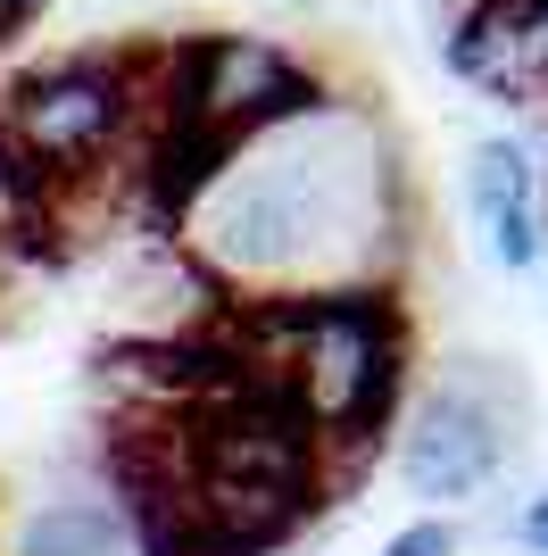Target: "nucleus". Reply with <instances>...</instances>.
<instances>
[{
  "label": "nucleus",
  "mask_w": 548,
  "mask_h": 556,
  "mask_svg": "<svg viewBox=\"0 0 548 556\" xmlns=\"http://www.w3.org/2000/svg\"><path fill=\"white\" fill-rule=\"evenodd\" d=\"M440 59L507 109H548V0H474Z\"/></svg>",
  "instance_id": "obj_4"
},
{
  "label": "nucleus",
  "mask_w": 548,
  "mask_h": 556,
  "mask_svg": "<svg viewBox=\"0 0 548 556\" xmlns=\"http://www.w3.org/2000/svg\"><path fill=\"white\" fill-rule=\"evenodd\" d=\"M540 216H548V166H540Z\"/></svg>",
  "instance_id": "obj_11"
},
{
  "label": "nucleus",
  "mask_w": 548,
  "mask_h": 556,
  "mask_svg": "<svg viewBox=\"0 0 548 556\" xmlns=\"http://www.w3.org/2000/svg\"><path fill=\"white\" fill-rule=\"evenodd\" d=\"M233 341L291 382L333 465V490L358 482L383 448L399 382H408V316L390 282H299V291H233Z\"/></svg>",
  "instance_id": "obj_2"
},
{
  "label": "nucleus",
  "mask_w": 548,
  "mask_h": 556,
  "mask_svg": "<svg viewBox=\"0 0 548 556\" xmlns=\"http://www.w3.org/2000/svg\"><path fill=\"white\" fill-rule=\"evenodd\" d=\"M524 548H532V556H548V490L524 507Z\"/></svg>",
  "instance_id": "obj_9"
},
{
  "label": "nucleus",
  "mask_w": 548,
  "mask_h": 556,
  "mask_svg": "<svg viewBox=\"0 0 548 556\" xmlns=\"http://www.w3.org/2000/svg\"><path fill=\"white\" fill-rule=\"evenodd\" d=\"M383 556H457V532L440 523V515H424V523H408V532H390Z\"/></svg>",
  "instance_id": "obj_8"
},
{
  "label": "nucleus",
  "mask_w": 548,
  "mask_h": 556,
  "mask_svg": "<svg viewBox=\"0 0 548 556\" xmlns=\"http://www.w3.org/2000/svg\"><path fill=\"white\" fill-rule=\"evenodd\" d=\"M17 556H141V540L116 498H59L25 515Z\"/></svg>",
  "instance_id": "obj_7"
},
{
  "label": "nucleus",
  "mask_w": 548,
  "mask_h": 556,
  "mask_svg": "<svg viewBox=\"0 0 548 556\" xmlns=\"http://www.w3.org/2000/svg\"><path fill=\"white\" fill-rule=\"evenodd\" d=\"M333 125V109H324ZM316 141V116H291L258 134L241 159L208 184V200L183 216L191 250L225 266L250 291H299V282H383L399 266V232H390V159L358 141L333 159Z\"/></svg>",
  "instance_id": "obj_1"
},
{
  "label": "nucleus",
  "mask_w": 548,
  "mask_h": 556,
  "mask_svg": "<svg viewBox=\"0 0 548 556\" xmlns=\"http://www.w3.org/2000/svg\"><path fill=\"white\" fill-rule=\"evenodd\" d=\"M465 200H474V225L490 241L507 275H524L548 257V216H540V166L515 134L474 141V166H465Z\"/></svg>",
  "instance_id": "obj_6"
},
{
  "label": "nucleus",
  "mask_w": 548,
  "mask_h": 556,
  "mask_svg": "<svg viewBox=\"0 0 548 556\" xmlns=\"http://www.w3.org/2000/svg\"><path fill=\"white\" fill-rule=\"evenodd\" d=\"M159 109V50H75L42 59L0 84V150L17 166V191L50 200L67 225L75 191L116 184V166H134Z\"/></svg>",
  "instance_id": "obj_3"
},
{
  "label": "nucleus",
  "mask_w": 548,
  "mask_h": 556,
  "mask_svg": "<svg viewBox=\"0 0 548 556\" xmlns=\"http://www.w3.org/2000/svg\"><path fill=\"white\" fill-rule=\"evenodd\" d=\"M399 473H408V490L433 498V507L474 498V490L499 473V424H490V407L465 399V391L424 399L408 416V441H399Z\"/></svg>",
  "instance_id": "obj_5"
},
{
  "label": "nucleus",
  "mask_w": 548,
  "mask_h": 556,
  "mask_svg": "<svg viewBox=\"0 0 548 556\" xmlns=\"http://www.w3.org/2000/svg\"><path fill=\"white\" fill-rule=\"evenodd\" d=\"M9 216H17V166H9V150H0V241H9Z\"/></svg>",
  "instance_id": "obj_10"
}]
</instances>
